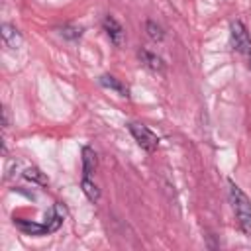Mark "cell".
Here are the masks:
<instances>
[{"label":"cell","instance_id":"6da1fadb","mask_svg":"<svg viewBox=\"0 0 251 251\" xmlns=\"http://www.w3.org/2000/svg\"><path fill=\"white\" fill-rule=\"evenodd\" d=\"M229 200H231V208L235 212L241 231L247 237H251V202H249L247 194L233 180H229Z\"/></svg>","mask_w":251,"mask_h":251},{"label":"cell","instance_id":"277c9868","mask_svg":"<svg viewBox=\"0 0 251 251\" xmlns=\"http://www.w3.org/2000/svg\"><path fill=\"white\" fill-rule=\"evenodd\" d=\"M104 29H106L110 41H112L116 47H120V45L124 43V35H126V31H124V27L120 25V22H118L116 18L106 16V18H104Z\"/></svg>","mask_w":251,"mask_h":251},{"label":"cell","instance_id":"8fae6325","mask_svg":"<svg viewBox=\"0 0 251 251\" xmlns=\"http://www.w3.org/2000/svg\"><path fill=\"white\" fill-rule=\"evenodd\" d=\"M145 29H147V35L153 39V41H163V37H165V33H163V29L155 24V22H147V25H145Z\"/></svg>","mask_w":251,"mask_h":251},{"label":"cell","instance_id":"30bf717a","mask_svg":"<svg viewBox=\"0 0 251 251\" xmlns=\"http://www.w3.org/2000/svg\"><path fill=\"white\" fill-rule=\"evenodd\" d=\"M82 192L86 194V198L90 200V202H98V198H100V190H98V186L90 180V178H84L82 176Z\"/></svg>","mask_w":251,"mask_h":251},{"label":"cell","instance_id":"7a4b0ae2","mask_svg":"<svg viewBox=\"0 0 251 251\" xmlns=\"http://www.w3.org/2000/svg\"><path fill=\"white\" fill-rule=\"evenodd\" d=\"M127 127H129V133L133 135V139L137 141V145L143 147L145 151H155V149L159 147V137H157V133H153L147 126L131 122V124H127Z\"/></svg>","mask_w":251,"mask_h":251},{"label":"cell","instance_id":"9c48e42d","mask_svg":"<svg viewBox=\"0 0 251 251\" xmlns=\"http://www.w3.org/2000/svg\"><path fill=\"white\" fill-rule=\"evenodd\" d=\"M100 84H102V86H106V88H112V90L120 92L122 96H126V94H127L126 86H124V84H122L118 78H114V76H110V75H104V76H100Z\"/></svg>","mask_w":251,"mask_h":251},{"label":"cell","instance_id":"52a82bcc","mask_svg":"<svg viewBox=\"0 0 251 251\" xmlns=\"http://www.w3.org/2000/svg\"><path fill=\"white\" fill-rule=\"evenodd\" d=\"M96 171V153L90 147H82V176L90 178Z\"/></svg>","mask_w":251,"mask_h":251},{"label":"cell","instance_id":"8992f818","mask_svg":"<svg viewBox=\"0 0 251 251\" xmlns=\"http://www.w3.org/2000/svg\"><path fill=\"white\" fill-rule=\"evenodd\" d=\"M2 41H4L6 47L18 49V47L22 45V35H20V31H18L14 25L4 24V25H2Z\"/></svg>","mask_w":251,"mask_h":251},{"label":"cell","instance_id":"5b68a950","mask_svg":"<svg viewBox=\"0 0 251 251\" xmlns=\"http://www.w3.org/2000/svg\"><path fill=\"white\" fill-rule=\"evenodd\" d=\"M14 224L27 235H45V233H51L47 224H35L31 220H14Z\"/></svg>","mask_w":251,"mask_h":251},{"label":"cell","instance_id":"3957f363","mask_svg":"<svg viewBox=\"0 0 251 251\" xmlns=\"http://www.w3.org/2000/svg\"><path fill=\"white\" fill-rule=\"evenodd\" d=\"M231 45L235 51L247 55L251 59V37L245 29V25L241 22H233L231 24Z\"/></svg>","mask_w":251,"mask_h":251},{"label":"cell","instance_id":"4fadbf2b","mask_svg":"<svg viewBox=\"0 0 251 251\" xmlns=\"http://www.w3.org/2000/svg\"><path fill=\"white\" fill-rule=\"evenodd\" d=\"M61 33H63L65 37H71V39H76V37H80V29H71V27H65Z\"/></svg>","mask_w":251,"mask_h":251},{"label":"cell","instance_id":"ba28073f","mask_svg":"<svg viewBox=\"0 0 251 251\" xmlns=\"http://www.w3.org/2000/svg\"><path fill=\"white\" fill-rule=\"evenodd\" d=\"M139 57H141V61L149 67V69H153V71H161L163 69V61H161V57H157L155 53H151V51H139Z\"/></svg>","mask_w":251,"mask_h":251},{"label":"cell","instance_id":"7c38bea8","mask_svg":"<svg viewBox=\"0 0 251 251\" xmlns=\"http://www.w3.org/2000/svg\"><path fill=\"white\" fill-rule=\"evenodd\" d=\"M24 176H25L27 180H33V182H39V184H45V182H47L45 175H43L39 169H35V167H31V169H25Z\"/></svg>","mask_w":251,"mask_h":251}]
</instances>
